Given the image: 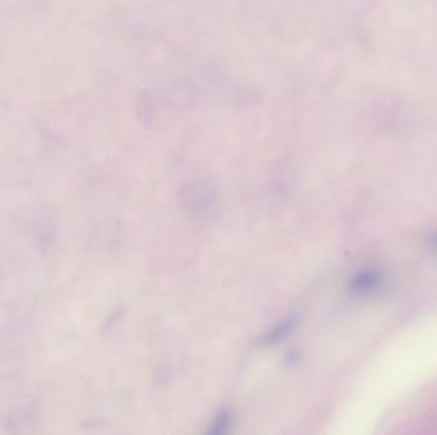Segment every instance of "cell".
I'll list each match as a JSON object with an SVG mask.
<instances>
[{
  "label": "cell",
  "instance_id": "cell-1",
  "mask_svg": "<svg viewBox=\"0 0 437 435\" xmlns=\"http://www.w3.org/2000/svg\"><path fill=\"white\" fill-rule=\"evenodd\" d=\"M385 285V275L380 270L367 268L362 272L358 273L353 281V289L355 293L367 294L376 293Z\"/></svg>",
  "mask_w": 437,
  "mask_h": 435
},
{
  "label": "cell",
  "instance_id": "cell-2",
  "mask_svg": "<svg viewBox=\"0 0 437 435\" xmlns=\"http://www.w3.org/2000/svg\"><path fill=\"white\" fill-rule=\"evenodd\" d=\"M432 243H433V244L436 245L437 246V234L436 235H435V237H433V239H432Z\"/></svg>",
  "mask_w": 437,
  "mask_h": 435
}]
</instances>
